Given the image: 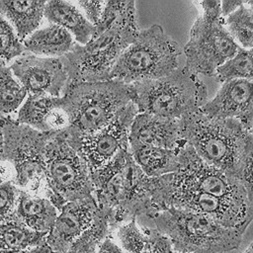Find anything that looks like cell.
I'll list each match as a JSON object with an SVG mask.
<instances>
[{
  "label": "cell",
  "instance_id": "6da1fadb",
  "mask_svg": "<svg viewBox=\"0 0 253 253\" xmlns=\"http://www.w3.org/2000/svg\"><path fill=\"white\" fill-rule=\"evenodd\" d=\"M139 34L135 19V2L130 0L113 25L87 43H74L60 57L68 78V85L82 82L110 80V74L122 53Z\"/></svg>",
  "mask_w": 253,
  "mask_h": 253
},
{
  "label": "cell",
  "instance_id": "4316f807",
  "mask_svg": "<svg viewBox=\"0 0 253 253\" xmlns=\"http://www.w3.org/2000/svg\"><path fill=\"white\" fill-rule=\"evenodd\" d=\"M213 77L222 83L231 79L253 82V48L239 47L232 58L216 69Z\"/></svg>",
  "mask_w": 253,
  "mask_h": 253
},
{
  "label": "cell",
  "instance_id": "44dd1931",
  "mask_svg": "<svg viewBox=\"0 0 253 253\" xmlns=\"http://www.w3.org/2000/svg\"><path fill=\"white\" fill-rule=\"evenodd\" d=\"M130 154L148 177H161L178 172V151L128 141Z\"/></svg>",
  "mask_w": 253,
  "mask_h": 253
},
{
  "label": "cell",
  "instance_id": "f1b7e54d",
  "mask_svg": "<svg viewBox=\"0 0 253 253\" xmlns=\"http://www.w3.org/2000/svg\"><path fill=\"white\" fill-rule=\"evenodd\" d=\"M234 177L242 185L253 212V134L250 132L246 135L243 153Z\"/></svg>",
  "mask_w": 253,
  "mask_h": 253
},
{
  "label": "cell",
  "instance_id": "ba28073f",
  "mask_svg": "<svg viewBox=\"0 0 253 253\" xmlns=\"http://www.w3.org/2000/svg\"><path fill=\"white\" fill-rule=\"evenodd\" d=\"M221 1L201 2L202 14L195 21L184 46L185 68L197 75L213 76L216 69L232 58L239 45L224 27Z\"/></svg>",
  "mask_w": 253,
  "mask_h": 253
},
{
  "label": "cell",
  "instance_id": "e0dca14e",
  "mask_svg": "<svg viewBox=\"0 0 253 253\" xmlns=\"http://www.w3.org/2000/svg\"><path fill=\"white\" fill-rule=\"evenodd\" d=\"M44 18L50 23L66 30L78 44L87 43L94 36L93 26L76 4L69 1H47L44 6Z\"/></svg>",
  "mask_w": 253,
  "mask_h": 253
},
{
  "label": "cell",
  "instance_id": "3957f363",
  "mask_svg": "<svg viewBox=\"0 0 253 253\" xmlns=\"http://www.w3.org/2000/svg\"><path fill=\"white\" fill-rule=\"evenodd\" d=\"M149 219L157 231L167 236L173 251L180 253H223L237 249L245 230L223 226L196 211L165 208Z\"/></svg>",
  "mask_w": 253,
  "mask_h": 253
},
{
  "label": "cell",
  "instance_id": "e575fe53",
  "mask_svg": "<svg viewBox=\"0 0 253 253\" xmlns=\"http://www.w3.org/2000/svg\"><path fill=\"white\" fill-rule=\"evenodd\" d=\"M96 253H124L121 247H119L110 237H107L99 246Z\"/></svg>",
  "mask_w": 253,
  "mask_h": 253
},
{
  "label": "cell",
  "instance_id": "8fae6325",
  "mask_svg": "<svg viewBox=\"0 0 253 253\" xmlns=\"http://www.w3.org/2000/svg\"><path fill=\"white\" fill-rule=\"evenodd\" d=\"M137 114L135 105L130 102L107 126L92 134L69 137L65 133L67 141L80 155L89 173L106 166L124 147L128 145L129 129Z\"/></svg>",
  "mask_w": 253,
  "mask_h": 253
},
{
  "label": "cell",
  "instance_id": "d6a6232c",
  "mask_svg": "<svg viewBox=\"0 0 253 253\" xmlns=\"http://www.w3.org/2000/svg\"><path fill=\"white\" fill-rule=\"evenodd\" d=\"M148 235V242L141 253H173L170 239L155 228L142 227Z\"/></svg>",
  "mask_w": 253,
  "mask_h": 253
},
{
  "label": "cell",
  "instance_id": "2e32d148",
  "mask_svg": "<svg viewBox=\"0 0 253 253\" xmlns=\"http://www.w3.org/2000/svg\"><path fill=\"white\" fill-rule=\"evenodd\" d=\"M128 141L179 150L186 142L180 134L179 120L138 113L131 124Z\"/></svg>",
  "mask_w": 253,
  "mask_h": 253
},
{
  "label": "cell",
  "instance_id": "9c48e42d",
  "mask_svg": "<svg viewBox=\"0 0 253 253\" xmlns=\"http://www.w3.org/2000/svg\"><path fill=\"white\" fill-rule=\"evenodd\" d=\"M44 176L48 199L59 211L69 202L94 199L89 170L66 139L64 130L48 141L44 153Z\"/></svg>",
  "mask_w": 253,
  "mask_h": 253
},
{
  "label": "cell",
  "instance_id": "8992f818",
  "mask_svg": "<svg viewBox=\"0 0 253 253\" xmlns=\"http://www.w3.org/2000/svg\"><path fill=\"white\" fill-rule=\"evenodd\" d=\"M180 54V45L154 24L139 31L116 62L110 79L131 85L164 77L179 68Z\"/></svg>",
  "mask_w": 253,
  "mask_h": 253
},
{
  "label": "cell",
  "instance_id": "60d3db41",
  "mask_svg": "<svg viewBox=\"0 0 253 253\" xmlns=\"http://www.w3.org/2000/svg\"><path fill=\"white\" fill-rule=\"evenodd\" d=\"M246 4L253 10V1H246Z\"/></svg>",
  "mask_w": 253,
  "mask_h": 253
},
{
  "label": "cell",
  "instance_id": "d590c367",
  "mask_svg": "<svg viewBox=\"0 0 253 253\" xmlns=\"http://www.w3.org/2000/svg\"><path fill=\"white\" fill-rule=\"evenodd\" d=\"M245 1L241 0H230V1H221V16L222 18L227 17L229 14H231L233 11H235L237 8H239L242 4H244Z\"/></svg>",
  "mask_w": 253,
  "mask_h": 253
},
{
  "label": "cell",
  "instance_id": "8d00e7d4",
  "mask_svg": "<svg viewBox=\"0 0 253 253\" xmlns=\"http://www.w3.org/2000/svg\"><path fill=\"white\" fill-rule=\"evenodd\" d=\"M0 253H52L49 247L45 244L29 248V249H18V250H1Z\"/></svg>",
  "mask_w": 253,
  "mask_h": 253
},
{
  "label": "cell",
  "instance_id": "4dcf8cb0",
  "mask_svg": "<svg viewBox=\"0 0 253 253\" xmlns=\"http://www.w3.org/2000/svg\"><path fill=\"white\" fill-rule=\"evenodd\" d=\"M19 190L13 180H6L0 184V222L15 216Z\"/></svg>",
  "mask_w": 253,
  "mask_h": 253
},
{
  "label": "cell",
  "instance_id": "74e56055",
  "mask_svg": "<svg viewBox=\"0 0 253 253\" xmlns=\"http://www.w3.org/2000/svg\"><path fill=\"white\" fill-rule=\"evenodd\" d=\"M6 162L2 161L0 158V184L8 179H6Z\"/></svg>",
  "mask_w": 253,
  "mask_h": 253
},
{
  "label": "cell",
  "instance_id": "7402d4cb",
  "mask_svg": "<svg viewBox=\"0 0 253 253\" xmlns=\"http://www.w3.org/2000/svg\"><path fill=\"white\" fill-rule=\"evenodd\" d=\"M61 105V97L28 95L14 118L20 124L29 126L40 131L48 132V119Z\"/></svg>",
  "mask_w": 253,
  "mask_h": 253
},
{
  "label": "cell",
  "instance_id": "9a60e30c",
  "mask_svg": "<svg viewBox=\"0 0 253 253\" xmlns=\"http://www.w3.org/2000/svg\"><path fill=\"white\" fill-rule=\"evenodd\" d=\"M98 205L94 199L69 202L59 211L46 235L45 243L52 253H64L72 242L92 223Z\"/></svg>",
  "mask_w": 253,
  "mask_h": 253
},
{
  "label": "cell",
  "instance_id": "277c9868",
  "mask_svg": "<svg viewBox=\"0 0 253 253\" xmlns=\"http://www.w3.org/2000/svg\"><path fill=\"white\" fill-rule=\"evenodd\" d=\"M132 103L138 113L170 120H181L208 102V90L199 75L187 68L153 80L130 85Z\"/></svg>",
  "mask_w": 253,
  "mask_h": 253
},
{
  "label": "cell",
  "instance_id": "d4e9b609",
  "mask_svg": "<svg viewBox=\"0 0 253 253\" xmlns=\"http://www.w3.org/2000/svg\"><path fill=\"white\" fill-rule=\"evenodd\" d=\"M27 97L25 88L3 63L0 66V117H15Z\"/></svg>",
  "mask_w": 253,
  "mask_h": 253
},
{
  "label": "cell",
  "instance_id": "ab89813d",
  "mask_svg": "<svg viewBox=\"0 0 253 253\" xmlns=\"http://www.w3.org/2000/svg\"><path fill=\"white\" fill-rule=\"evenodd\" d=\"M1 119V117H0ZM1 149H2V130H1V126H0V158H1Z\"/></svg>",
  "mask_w": 253,
  "mask_h": 253
},
{
  "label": "cell",
  "instance_id": "ffe728a7",
  "mask_svg": "<svg viewBox=\"0 0 253 253\" xmlns=\"http://www.w3.org/2000/svg\"><path fill=\"white\" fill-rule=\"evenodd\" d=\"M46 1L1 0L0 14L12 25L19 39L24 42L40 29L44 18Z\"/></svg>",
  "mask_w": 253,
  "mask_h": 253
},
{
  "label": "cell",
  "instance_id": "4fadbf2b",
  "mask_svg": "<svg viewBox=\"0 0 253 253\" xmlns=\"http://www.w3.org/2000/svg\"><path fill=\"white\" fill-rule=\"evenodd\" d=\"M28 95L62 97L68 78L60 58L41 57L25 52L8 64Z\"/></svg>",
  "mask_w": 253,
  "mask_h": 253
},
{
  "label": "cell",
  "instance_id": "b9f144b4",
  "mask_svg": "<svg viewBox=\"0 0 253 253\" xmlns=\"http://www.w3.org/2000/svg\"><path fill=\"white\" fill-rule=\"evenodd\" d=\"M248 132H250V133H252V134H253V127H252V128H251V129H250Z\"/></svg>",
  "mask_w": 253,
  "mask_h": 253
},
{
  "label": "cell",
  "instance_id": "83f0119b",
  "mask_svg": "<svg viewBox=\"0 0 253 253\" xmlns=\"http://www.w3.org/2000/svg\"><path fill=\"white\" fill-rule=\"evenodd\" d=\"M24 53L23 42L12 25L0 14V62L8 65Z\"/></svg>",
  "mask_w": 253,
  "mask_h": 253
},
{
  "label": "cell",
  "instance_id": "7a4b0ae2",
  "mask_svg": "<svg viewBox=\"0 0 253 253\" xmlns=\"http://www.w3.org/2000/svg\"><path fill=\"white\" fill-rule=\"evenodd\" d=\"M61 98L69 119L64 131L69 137H80L107 126L132 102V90L130 85L114 79L82 82L69 84Z\"/></svg>",
  "mask_w": 253,
  "mask_h": 253
},
{
  "label": "cell",
  "instance_id": "52a82bcc",
  "mask_svg": "<svg viewBox=\"0 0 253 253\" xmlns=\"http://www.w3.org/2000/svg\"><path fill=\"white\" fill-rule=\"evenodd\" d=\"M2 130L1 160L14 170L13 182L31 195L45 193L44 153L56 132H43L18 123L14 117L0 119Z\"/></svg>",
  "mask_w": 253,
  "mask_h": 253
},
{
  "label": "cell",
  "instance_id": "7c38bea8",
  "mask_svg": "<svg viewBox=\"0 0 253 253\" xmlns=\"http://www.w3.org/2000/svg\"><path fill=\"white\" fill-rule=\"evenodd\" d=\"M178 160L179 170L174 176L181 183L200 192L249 206L246 193L239 181L205 162L189 144L185 143L178 150Z\"/></svg>",
  "mask_w": 253,
  "mask_h": 253
},
{
  "label": "cell",
  "instance_id": "cb8c5ba5",
  "mask_svg": "<svg viewBox=\"0 0 253 253\" xmlns=\"http://www.w3.org/2000/svg\"><path fill=\"white\" fill-rule=\"evenodd\" d=\"M111 213L98 207L90 226L77 237L64 253H96L101 243L110 237Z\"/></svg>",
  "mask_w": 253,
  "mask_h": 253
},
{
  "label": "cell",
  "instance_id": "484cf974",
  "mask_svg": "<svg viewBox=\"0 0 253 253\" xmlns=\"http://www.w3.org/2000/svg\"><path fill=\"white\" fill-rule=\"evenodd\" d=\"M224 27L242 48H253V10L246 4L225 17Z\"/></svg>",
  "mask_w": 253,
  "mask_h": 253
},
{
  "label": "cell",
  "instance_id": "ac0fdd59",
  "mask_svg": "<svg viewBox=\"0 0 253 253\" xmlns=\"http://www.w3.org/2000/svg\"><path fill=\"white\" fill-rule=\"evenodd\" d=\"M57 214V209L48 199L19 190L15 215L29 228L48 233Z\"/></svg>",
  "mask_w": 253,
  "mask_h": 253
},
{
  "label": "cell",
  "instance_id": "836d02e7",
  "mask_svg": "<svg viewBox=\"0 0 253 253\" xmlns=\"http://www.w3.org/2000/svg\"><path fill=\"white\" fill-rule=\"evenodd\" d=\"M106 1H77L76 5L81 10L85 18L93 25L96 26L101 19L104 11Z\"/></svg>",
  "mask_w": 253,
  "mask_h": 253
},
{
  "label": "cell",
  "instance_id": "f35d334b",
  "mask_svg": "<svg viewBox=\"0 0 253 253\" xmlns=\"http://www.w3.org/2000/svg\"><path fill=\"white\" fill-rule=\"evenodd\" d=\"M243 253H253V242L249 245V247Z\"/></svg>",
  "mask_w": 253,
  "mask_h": 253
},
{
  "label": "cell",
  "instance_id": "d6986e66",
  "mask_svg": "<svg viewBox=\"0 0 253 253\" xmlns=\"http://www.w3.org/2000/svg\"><path fill=\"white\" fill-rule=\"evenodd\" d=\"M74 43L73 37L66 30L50 23L38 29L23 42L25 52L50 58L62 57Z\"/></svg>",
  "mask_w": 253,
  "mask_h": 253
},
{
  "label": "cell",
  "instance_id": "5b68a950",
  "mask_svg": "<svg viewBox=\"0 0 253 253\" xmlns=\"http://www.w3.org/2000/svg\"><path fill=\"white\" fill-rule=\"evenodd\" d=\"M182 139L205 162L234 177L248 131L235 120L212 119L201 110L179 120Z\"/></svg>",
  "mask_w": 253,
  "mask_h": 253
},
{
  "label": "cell",
  "instance_id": "1f68e13d",
  "mask_svg": "<svg viewBox=\"0 0 253 253\" xmlns=\"http://www.w3.org/2000/svg\"><path fill=\"white\" fill-rule=\"evenodd\" d=\"M126 2L127 1H106L101 19L95 26V33L93 37L101 35L113 25L125 9Z\"/></svg>",
  "mask_w": 253,
  "mask_h": 253
},
{
  "label": "cell",
  "instance_id": "ee69618b",
  "mask_svg": "<svg viewBox=\"0 0 253 253\" xmlns=\"http://www.w3.org/2000/svg\"><path fill=\"white\" fill-rule=\"evenodd\" d=\"M173 253H180V252H175V251H173Z\"/></svg>",
  "mask_w": 253,
  "mask_h": 253
},
{
  "label": "cell",
  "instance_id": "7bdbcfd3",
  "mask_svg": "<svg viewBox=\"0 0 253 253\" xmlns=\"http://www.w3.org/2000/svg\"><path fill=\"white\" fill-rule=\"evenodd\" d=\"M2 64H3V62H0V66H1ZM4 64H5V63H4Z\"/></svg>",
  "mask_w": 253,
  "mask_h": 253
},
{
  "label": "cell",
  "instance_id": "603a6c76",
  "mask_svg": "<svg viewBox=\"0 0 253 253\" xmlns=\"http://www.w3.org/2000/svg\"><path fill=\"white\" fill-rule=\"evenodd\" d=\"M47 233L38 232L20 221L16 215L0 222V249L18 250L29 249L45 244Z\"/></svg>",
  "mask_w": 253,
  "mask_h": 253
},
{
  "label": "cell",
  "instance_id": "f546056e",
  "mask_svg": "<svg viewBox=\"0 0 253 253\" xmlns=\"http://www.w3.org/2000/svg\"><path fill=\"white\" fill-rule=\"evenodd\" d=\"M118 238L123 248L128 253H141L148 242V235L143 228L137 225L136 219L121 225Z\"/></svg>",
  "mask_w": 253,
  "mask_h": 253
},
{
  "label": "cell",
  "instance_id": "5bb4252c",
  "mask_svg": "<svg viewBox=\"0 0 253 253\" xmlns=\"http://www.w3.org/2000/svg\"><path fill=\"white\" fill-rule=\"evenodd\" d=\"M201 112L212 119L235 120L249 131L253 127V82L243 79L223 82Z\"/></svg>",
  "mask_w": 253,
  "mask_h": 253
},
{
  "label": "cell",
  "instance_id": "30bf717a",
  "mask_svg": "<svg viewBox=\"0 0 253 253\" xmlns=\"http://www.w3.org/2000/svg\"><path fill=\"white\" fill-rule=\"evenodd\" d=\"M153 203L157 211L174 207L206 214L223 226L246 230L253 220L249 206L200 192L176 179L174 173L155 177Z\"/></svg>",
  "mask_w": 253,
  "mask_h": 253
}]
</instances>
